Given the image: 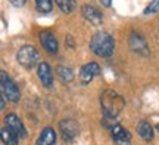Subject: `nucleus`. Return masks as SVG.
I'll use <instances>...</instances> for the list:
<instances>
[{"mask_svg": "<svg viewBox=\"0 0 159 145\" xmlns=\"http://www.w3.org/2000/svg\"><path fill=\"white\" fill-rule=\"evenodd\" d=\"M100 105L103 111V118L115 120L125 107V99L115 90H105L100 96Z\"/></svg>", "mask_w": 159, "mask_h": 145, "instance_id": "f257e3e1", "label": "nucleus"}, {"mask_svg": "<svg viewBox=\"0 0 159 145\" xmlns=\"http://www.w3.org/2000/svg\"><path fill=\"white\" fill-rule=\"evenodd\" d=\"M65 45H68L69 47H74V39L71 36H66V40H65Z\"/></svg>", "mask_w": 159, "mask_h": 145, "instance_id": "412c9836", "label": "nucleus"}, {"mask_svg": "<svg viewBox=\"0 0 159 145\" xmlns=\"http://www.w3.org/2000/svg\"><path fill=\"white\" fill-rule=\"evenodd\" d=\"M37 75H39L40 81L43 83L44 87H49L50 89L53 86V73H52L50 65L47 62H40L39 67H37Z\"/></svg>", "mask_w": 159, "mask_h": 145, "instance_id": "f8f14e48", "label": "nucleus"}, {"mask_svg": "<svg viewBox=\"0 0 159 145\" xmlns=\"http://www.w3.org/2000/svg\"><path fill=\"white\" fill-rule=\"evenodd\" d=\"M35 7L41 13H49L53 9L52 0H35Z\"/></svg>", "mask_w": 159, "mask_h": 145, "instance_id": "a211bd4d", "label": "nucleus"}, {"mask_svg": "<svg viewBox=\"0 0 159 145\" xmlns=\"http://www.w3.org/2000/svg\"><path fill=\"white\" fill-rule=\"evenodd\" d=\"M100 74V67L97 62H89L81 67L80 70V80L83 85H89L96 75Z\"/></svg>", "mask_w": 159, "mask_h": 145, "instance_id": "1a4fd4ad", "label": "nucleus"}, {"mask_svg": "<svg viewBox=\"0 0 159 145\" xmlns=\"http://www.w3.org/2000/svg\"><path fill=\"white\" fill-rule=\"evenodd\" d=\"M39 37H40V43H41V46L44 47L50 55H56L57 53V40H56V37L52 34L50 31H41V33L39 34Z\"/></svg>", "mask_w": 159, "mask_h": 145, "instance_id": "9b49d317", "label": "nucleus"}, {"mask_svg": "<svg viewBox=\"0 0 159 145\" xmlns=\"http://www.w3.org/2000/svg\"><path fill=\"white\" fill-rule=\"evenodd\" d=\"M100 3H102V6H105V7H109L111 6V3H112V0H99Z\"/></svg>", "mask_w": 159, "mask_h": 145, "instance_id": "4be33fe9", "label": "nucleus"}, {"mask_svg": "<svg viewBox=\"0 0 159 145\" xmlns=\"http://www.w3.org/2000/svg\"><path fill=\"white\" fill-rule=\"evenodd\" d=\"M16 61L19 65H22L27 70H33L39 61V52L34 46L31 45H25L22 46L16 53Z\"/></svg>", "mask_w": 159, "mask_h": 145, "instance_id": "7ed1b4c3", "label": "nucleus"}, {"mask_svg": "<svg viewBox=\"0 0 159 145\" xmlns=\"http://www.w3.org/2000/svg\"><path fill=\"white\" fill-rule=\"evenodd\" d=\"M2 142L5 145H18L19 144V136L12 129L6 126V128L2 129Z\"/></svg>", "mask_w": 159, "mask_h": 145, "instance_id": "2eb2a0df", "label": "nucleus"}, {"mask_svg": "<svg viewBox=\"0 0 159 145\" xmlns=\"http://www.w3.org/2000/svg\"><path fill=\"white\" fill-rule=\"evenodd\" d=\"M56 74L59 75V79L62 83H71V81L74 80V71L68 68V67H57L56 68Z\"/></svg>", "mask_w": 159, "mask_h": 145, "instance_id": "dca6fc26", "label": "nucleus"}, {"mask_svg": "<svg viewBox=\"0 0 159 145\" xmlns=\"http://www.w3.org/2000/svg\"><path fill=\"white\" fill-rule=\"evenodd\" d=\"M57 139V135L53 128H44L39 135V138L35 141V145H55Z\"/></svg>", "mask_w": 159, "mask_h": 145, "instance_id": "ddd939ff", "label": "nucleus"}, {"mask_svg": "<svg viewBox=\"0 0 159 145\" xmlns=\"http://www.w3.org/2000/svg\"><path fill=\"white\" fill-rule=\"evenodd\" d=\"M0 83H2V95L6 99H9L11 102H13V104L19 102L21 92H19L18 86L13 83V80L9 77V74L6 71H2V74H0Z\"/></svg>", "mask_w": 159, "mask_h": 145, "instance_id": "20e7f679", "label": "nucleus"}, {"mask_svg": "<svg viewBox=\"0 0 159 145\" xmlns=\"http://www.w3.org/2000/svg\"><path fill=\"white\" fill-rule=\"evenodd\" d=\"M59 130H61L65 142H72L78 136V124L74 120H69V118L59 122Z\"/></svg>", "mask_w": 159, "mask_h": 145, "instance_id": "423d86ee", "label": "nucleus"}, {"mask_svg": "<svg viewBox=\"0 0 159 145\" xmlns=\"http://www.w3.org/2000/svg\"><path fill=\"white\" fill-rule=\"evenodd\" d=\"M90 51L100 58H109L115 51L114 37L109 33L97 31L90 40Z\"/></svg>", "mask_w": 159, "mask_h": 145, "instance_id": "f03ea898", "label": "nucleus"}, {"mask_svg": "<svg viewBox=\"0 0 159 145\" xmlns=\"http://www.w3.org/2000/svg\"><path fill=\"white\" fill-rule=\"evenodd\" d=\"M81 13H83V17L89 21L90 24H93V25H102L103 22V15L102 12L99 11L97 7H94L93 5H90V3H85L83 7H81Z\"/></svg>", "mask_w": 159, "mask_h": 145, "instance_id": "6e6552de", "label": "nucleus"}, {"mask_svg": "<svg viewBox=\"0 0 159 145\" xmlns=\"http://www.w3.org/2000/svg\"><path fill=\"white\" fill-rule=\"evenodd\" d=\"M5 123L9 129H12L19 138H27V129L24 128L21 118L16 114H7L5 117Z\"/></svg>", "mask_w": 159, "mask_h": 145, "instance_id": "9d476101", "label": "nucleus"}, {"mask_svg": "<svg viewBox=\"0 0 159 145\" xmlns=\"http://www.w3.org/2000/svg\"><path fill=\"white\" fill-rule=\"evenodd\" d=\"M9 2H11V5H13L15 7H22L27 0H9Z\"/></svg>", "mask_w": 159, "mask_h": 145, "instance_id": "aec40b11", "label": "nucleus"}, {"mask_svg": "<svg viewBox=\"0 0 159 145\" xmlns=\"http://www.w3.org/2000/svg\"><path fill=\"white\" fill-rule=\"evenodd\" d=\"M159 11V0H152L150 3H149V6L143 11V13L144 15H149V13H155V12Z\"/></svg>", "mask_w": 159, "mask_h": 145, "instance_id": "6ab92c4d", "label": "nucleus"}, {"mask_svg": "<svg viewBox=\"0 0 159 145\" xmlns=\"http://www.w3.org/2000/svg\"><path fill=\"white\" fill-rule=\"evenodd\" d=\"M128 45H130V49L137 55H142V56H148L149 55V46L148 41L144 39V36L139 31H133L130 36H128Z\"/></svg>", "mask_w": 159, "mask_h": 145, "instance_id": "39448f33", "label": "nucleus"}, {"mask_svg": "<svg viewBox=\"0 0 159 145\" xmlns=\"http://www.w3.org/2000/svg\"><path fill=\"white\" fill-rule=\"evenodd\" d=\"M109 130H111L112 139H114V142L116 145H131V135H130V132H128L125 128H122L119 123L114 124Z\"/></svg>", "mask_w": 159, "mask_h": 145, "instance_id": "0eeeda50", "label": "nucleus"}, {"mask_svg": "<svg viewBox=\"0 0 159 145\" xmlns=\"http://www.w3.org/2000/svg\"><path fill=\"white\" fill-rule=\"evenodd\" d=\"M137 133H139V136H140L143 141H146V142H150V141L153 139V128H152L146 120H142V122L139 123Z\"/></svg>", "mask_w": 159, "mask_h": 145, "instance_id": "4468645a", "label": "nucleus"}, {"mask_svg": "<svg viewBox=\"0 0 159 145\" xmlns=\"http://www.w3.org/2000/svg\"><path fill=\"white\" fill-rule=\"evenodd\" d=\"M55 2L63 13H71L77 7V0H55Z\"/></svg>", "mask_w": 159, "mask_h": 145, "instance_id": "f3484780", "label": "nucleus"}, {"mask_svg": "<svg viewBox=\"0 0 159 145\" xmlns=\"http://www.w3.org/2000/svg\"><path fill=\"white\" fill-rule=\"evenodd\" d=\"M156 129H158V130H159V123H158V124H156Z\"/></svg>", "mask_w": 159, "mask_h": 145, "instance_id": "5701e85b", "label": "nucleus"}]
</instances>
